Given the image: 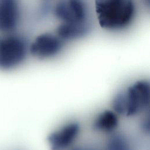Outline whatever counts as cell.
<instances>
[{
    "label": "cell",
    "instance_id": "cell-13",
    "mask_svg": "<svg viewBox=\"0 0 150 150\" xmlns=\"http://www.w3.org/2000/svg\"><path fill=\"white\" fill-rule=\"evenodd\" d=\"M142 1L144 3L145 5H147V6H149V0H142Z\"/></svg>",
    "mask_w": 150,
    "mask_h": 150
},
{
    "label": "cell",
    "instance_id": "cell-11",
    "mask_svg": "<svg viewBox=\"0 0 150 150\" xmlns=\"http://www.w3.org/2000/svg\"><path fill=\"white\" fill-rule=\"evenodd\" d=\"M141 122H140V128L142 131L145 133H148L149 131V113L146 112L143 115Z\"/></svg>",
    "mask_w": 150,
    "mask_h": 150
},
{
    "label": "cell",
    "instance_id": "cell-12",
    "mask_svg": "<svg viewBox=\"0 0 150 150\" xmlns=\"http://www.w3.org/2000/svg\"><path fill=\"white\" fill-rule=\"evenodd\" d=\"M67 150H100V148L88 144H76Z\"/></svg>",
    "mask_w": 150,
    "mask_h": 150
},
{
    "label": "cell",
    "instance_id": "cell-6",
    "mask_svg": "<svg viewBox=\"0 0 150 150\" xmlns=\"http://www.w3.org/2000/svg\"><path fill=\"white\" fill-rule=\"evenodd\" d=\"M81 132V126L76 120L67 121L52 131L47 142L50 150H67L75 145Z\"/></svg>",
    "mask_w": 150,
    "mask_h": 150
},
{
    "label": "cell",
    "instance_id": "cell-10",
    "mask_svg": "<svg viewBox=\"0 0 150 150\" xmlns=\"http://www.w3.org/2000/svg\"><path fill=\"white\" fill-rule=\"evenodd\" d=\"M100 150H136V147L128 135L117 130L107 135Z\"/></svg>",
    "mask_w": 150,
    "mask_h": 150
},
{
    "label": "cell",
    "instance_id": "cell-1",
    "mask_svg": "<svg viewBox=\"0 0 150 150\" xmlns=\"http://www.w3.org/2000/svg\"><path fill=\"white\" fill-rule=\"evenodd\" d=\"M93 9L100 28L111 33L131 28L138 15L135 0H94Z\"/></svg>",
    "mask_w": 150,
    "mask_h": 150
},
{
    "label": "cell",
    "instance_id": "cell-7",
    "mask_svg": "<svg viewBox=\"0 0 150 150\" xmlns=\"http://www.w3.org/2000/svg\"><path fill=\"white\" fill-rule=\"evenodd\" d=\"M22 16L21 0H0V35L18 31Z\"/></svg>",
    "mask_w": 150,
    "mask_h": 150
},
{
    "label": "cell",
    "instance_id": "cell-2",
    "mask_svg": "<svg viewBox=\"0 0 150 150\" xmlns=\"http://www.w3.org/2000/svg\"><path fill=\"white\" fill-rule=\"evenodd\" d=\"M149 105V81L142 79L118 91L112 97L111 108L120 117L132 118L148 112Z\"/></svg>",
    "mask_w": 150,
    "mask_h": 150
},
{
    "label": "cell",
    "instance_id": "cell-8",
    "mask_svg": "<svg viewBox=\"0 0 150 150\" xmlns=\"http://www.w3.org/2000/svg\"><path fill=\"white\" fill-rule=\"evenodd\" d=\"M120 116L111 108L100 111L91 122V128L97 133L108 135L118 130Z\"/></svg>",
    "mask_w": 150,
    "mask_h": 150
},
{
    "label": "cell",
    "instance_id": "cell-5",
    "mask_svg": "<svg viewBox=\"0 0 150 150\" xmlns=\"http://www.w3.org/2000/svg\"><path fill=\"white\" fill-rule=\"evenodd\" d=\"M66 44L54 32H42L30 40V57L41 61L52 60L62 54Z\"/></svg>",
    "mask_w": 150,
    "mask_h": 150
},
{
    "label": "cell",
    "instance_id": "cell-3",
    "mask_svg": "<svg viewBox=\"0 0 150 150\" xmlns=\"http://www.w3.org/2000/svg\"><path fill=\"white\" fill-rule=\"evenodd\" d=\"M29 42L19 31L0 35L1 71H13L23 66L30 57Z\"/></svg>",
    "mask_w": 150,
    "mask_h": 150
},
{
    "label": "cell",
    "instance_id": "cell-9",
    "mask_svg": "<svg viewBox=\"0 0 150 150\" xmlns=\"http://www.w3.org/2000/svg\"><path fill=\"white\" fill-rule=\"evenodd\" d=\"M91 31L90 23H58L54 32L65 43L79 40L86 38Z\"/></svg>",
    "mask_w": 150,
    "mask_h": 150
},
{
    "label": "cell",
    "instance_id": "cell-4",
    "mask_svg": "<svg viewBox=\"0 0 150 150\" xmlns=\"http://www.w3.org/2000/svg\"><path fill=\"white\" fill-rule=\"evenodd\" d=\"M51 12L58 23H90L86 0H57L52 6Z\"/></svg>",
    "mask_w": 150,
    "mask_h": 150
}]
</instances>
